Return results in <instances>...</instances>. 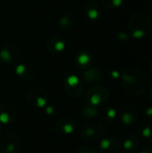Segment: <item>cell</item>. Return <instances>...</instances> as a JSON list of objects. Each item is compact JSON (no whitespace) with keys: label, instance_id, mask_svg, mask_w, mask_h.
I'll return each instance as SVG.
<instances>
[{"label":"cell","instance_id":"6da1fadb","mask_svg":"<svg viewBox=\"0 0 152 153\" xmlns=\"http://www.w3.org/2000/svg\"><path fill=\"white\" fill-rule=\"evenodd\" d=\"M122 82L130 94L140 96L147 91L149 81L143 70L137 67H130L123 73Z\"/></svg>","mask_w":152,"mask_h":153},{"label":"cell","instance_id":"7a4b0ae2","mask_svg":"<svg viewBox=\"0 0 152 153\" xmlns=\"http://www.w3.org/2000/svg\"><path fill=\"white\" fill-rule=\"evenodd\" d=\"M152 29L151 17L143 12L133 13L128 22V30L130 35L137 39L148 37Z\"/></svg>","mask_w":152,"mask_h":153},{"label":"cell","instance_id":"3957f363","mask_svg":"<svg viewBox=\"0 0 152 153\" xmlns=\"http://www.w3.org/2000/svg\"><path fill=\"white\" fill-rule=\"evenodd\" d=\"M106 134V126L99 121H89L84 124L80 131L82 138L86 142H96L101 140Z\"/></svg>","mask_w":152,"mask_h":153},{"label":"cell","instance_id":"277c9868","mask_svg":"<svg viewBox=\"0 0 152 153\" xmlns=\"http://www.w3.org/2000/svg\"><path fill=\"white\" fill-rule=\"evenodd\" d=\"M109 98V91L102 85L90 87L84 94V101L87 105L99 107L105 104Z\"/></svg>","mask_w":152,"mask_h":153},{"label":"cell","instance_id":"5b68a950","mask_svg":"<svg viewBox=\"0 0 152 153\" xmlns=\"http://www.w3.org/2000/svg\"><path fill=\"white\" fill-rule=\"evenodd\" d=\"M64 89L65 92L73 99L82 97L84 91V85L82 80L74 73L67 72L64 79Z\"/></svg>","mask_w":152,"mask_h":153},{"label":"cell","instance_id":"8992f818","mask_svg":"<svg viewBox=\"0 0 152 153\" xmlns=\"http://www.w3.org/2000/svg\"><path fill=\"white\" fill-rule=\"evenodd\" d=\"M27 102L37 108H44L49 103V95L46 90L40 87H30L25 93Z\"/></svg>","mask_w":152,"mask_h":153},{"label":"cell","instance_id":"52a82bcc","mask_svg":"<svg viewBox=\"0 0 152 153\" xmlns=\"http://www.w3.org/2000/svg\"><path fill=\"white\" fill-rule=\"evenodd\" d=\"M21 57V50L17 44L5 42L0 48V62L4 65H17Z\"/></svg>","mask_w":152,"mask_h":153},{"label":"cell","instance_id":"ba28073f","mask_svg":"<svg viewBox=\"0 0 152 153\" xmlns=\"http://www.w3.org/2000/svg\"><path fill=\"white\" fill-rule=\"evenodd\" d=\"M22 144L19 136L13 133L4 134L0 141L1 153H21Z\"/></svg>","mask_w":152,"mask_h":153},{"label":"cell","instance_id":"9c48e42d","mask_svg":"<svg viewBox=\"0 0 152 153\" xmlns=\"http://www.w3.org/2000/svg\"><path fill=\"white\" fill-rule=\"evenodd\" d=\"M138 108L131 103L125 104L118 112L119 120L125 126H132L138 120Z\"/></svg>","mask_w":152,"mask_h":153},{"label":"cell","instance_id":"30bf717a","mask_svg":"<svg viewBox=\"0 0 152 153\" xmlns=\"http://www.w3.org/2000/svg\"><path fill=\"white\" fill-rule=\"evenodd\" d=\"M78 124L77 121L70 117H60L56 120L54 124L55 130L62 134H72L77 129Z\"/></svg>","mask_w":152,"mask_h":153},{"label":"cell","instance_id":"8fae6325","mask_svg":"<svg viewBox=\"0 0 152 153\" xmlns=\"http://www.w3.org/2000/svg\"><path fill=\"white\" fill-rule=\"evenodd\" d=\"M66 48V39L59 34L52 36L47 42V51L52 56H57L65 51Z\"/></svg>","mask_w":152,"mask_h":153},{"label":"cell","instance_id":"7c38bea8","mask_svg":"<svg viewBox=\"0 0 152 153\" xmlns=\"http://www.w3.org/2000/svg\"><path fill=\"white\" fill-rule=\"evenodd\" d=\"M15 74L18 78L25 82H30L34 80L36 76V72L34 67L28 63H20L15 65L14 68Z\"/></svg>","mask_w":152,"mask_h":153},{"label":"cell","instance_id":"4fadbf2b","mask_svg":"<svg viewBox=\"0 0 152 153\" xmlns=\"http://www.w3.org/2000/svg\"><path fill=\"white\" fill-rule=\"evenodd\" d=\"M74 65L82 70H86L93 65L94 58L92 54L88 50H80L74 56Z\"/></svg>","mask_w":152,"mask_h":153},{"label":"cell","instance_id":"5bb4252c","mask_svg":"<svg viewBox=\"0 0 152 153\" xmlns=\"http://www.w3.org/2000/svg\"><path fill=\"white\" fill-rule=\"evenodd\" d=\"M101 13L102 11L99 4L94 0L89 1L83 8L84 16L90 22H95L99 21L101 16Z\"/></svg>","mask_w":152,"mask_h":153},{"label":"cell","instance_id":"9a60e30c","mask_svg":"<svg viewBox=\"0 0 152 153\" xmlns=\"http://www.w3.org/2000/svg\"><path fill=\"white\" fill-rule=\"evenodd\" d=\"M17 117V109L11 104H3L0 106V124L9 125Z\"/></svg>","mask_w":152,"mask_h":153},{"label":"cell","instance_id":"2e32d148","mask_svg":"<svg viewBox=\"0 0 152 153\" xmlns=\"http://www.w3.org/2000/svg\"><path fill=\"white\" fill-rule=\"evenodd\" d=\"M120 141L114 137L102 138L99 145V150L100 153H117L120 151Z\"/></svg>","mask_w":152,"mask_h":153},{"label":"cell","instance_id":"e0dca14e","mask_svg":"<svg viewBox=\"0 0 152 153\" xmlns=\"http://www.w3.org/2000/svg\"><path fill=\"white\" fill-rule=\"evenodd\" d=\"M82 77L87 84H94L101 81L102 73L97 66H91L82 72Z\"/></svg>","mask_w":152,"mask_h":153},{"label":"cell","instance_id":"ac0fdd59","mask_svg":"<svg viewBox=\"0 0 152 153\" xmlns=\"http://www.w3.org/2000/svg\"><path fill=\"white\" fill-rule=\"evenodd\" d=\"M74 22H75V17L72 12L67 11V12L63 13L62 14H60V16L58 18L59 30L62 32L70 31L74 25Z\"/></svg>","mask_w":152,"mask_h":153},{"label":"cell","instance_id":"d6986e66","mask_svg":"<svg viewBox=\"0 0 152 153\" xmlns=\"http://www.w3.org/2000/svg\"><path fill=\"white\" fill-rule=\"evenodd\" d=\"M140 139L135 134H130L125 139L123 147L126 153H138L140 151Z\"/></svg>","mask_w":152,"mask_h":153},{"label":"cell","instance_id":"ffe728a7","mask_svg":"<svg viewBox=\"0 0 152 153\" xmlns=\"http://www.w3.org/2000/svg\"><path fill=\"white\" fill-rule=\"evenodd\" d=\"M80 115L83 120L94 121L99 117V108L98 107H93V106L86 104L82 107Z\"/></svg>","mask_w":152,"mask_h":153},{"label":"cell","instance_id":"44dd1931","mask_svg":"<svg viewBox=\"0 0 152 153\" xmlns=\"http://www.w3.org/2000/svg\"><path fill=\"white\" fill-rule=\"evenodd\" d=\"M117 116H118L117 110L112 106H107L101 111V117L103 121L108 124L112 123L116 118Z\"/></svg>","mask_w":152,"mask_h":153},{"label":"cell","instance_id":"7402d4cb","mask_svg":"<svg viewBox=\"0 0 152 153\" xmlns=\"http://www.w3.org/2000/svg\"><path fill=\"white\" fill-rule=\"evenodd\" d=\"M140 135L142 140L151 145L152 144V126L149 125V124H143L142 126H141L140 129Z\"/></svg>","mask_w":152,"mask_h":153},{"label":"cell","instance_id":"603a6c76","mask_svg":"<svg viewBox=\"0 0 152 153\" xmlns=\"http://www.w3.org/2000/svg\"><path fill=\"white\" fill-rule=\"evenodd\" d=\"M45 114L49 117H56L59 115V108L54 104H47L45 108Z\"/></svg>","mask_w":152,"mask_h":153},{"label":"cell","instance_id":"cb8c5ba5","mask_svg":"<svg viewBox=\"0 0 152 153\" xmlns=\"http://www.w3.org/2000/svg\"><path fill=\"white\" fill-rule=\"evenodd\" d=\"M124 0H102L103 5L108 9H116L119 8Z\"/></svg>","mask_w":152,"mask_h":153},{"label":"cell","instance_id":"d4e9b609","mask_svg":"<svg viewBox=\"0 0 152 153\" xmlns=\"http://www.w3.org/2000/svg\"><path fill=\"white\" fill-rule=\"evenodd\" d=\"M74 153H98L97 150L90 145H82L79 147Z\"/></svg>","mask_w":152,"mask_h":153},{"label":"cell","instance_id":"484cf974","mask_svg":"<svg viewBox=\"0 0 152 153\" xmlns=\"http://www.w3.org/2000/svg\"><path fill=\"white\" fill-rule=\"evenodd\" d=\"M116 39L117 41H119V42H124V41H125V40L128 39V35H127L125 32L121 31V32H119V33L116 35Z\"/></svg>","mask_w":152,"mask_h":153},{"label":"cell","instance_id":"4316f807","mask_svg":"<svg viewBox=\"0 0 152 153\" xmlns=\"http://www.w3.org/2000/svg\"><path fill=\"white\" fill-rule=\"evenodd\" d=\"M109 76H110L112 79H114V80H117L118 78L121 77V74H120V73H119L118 71L113 70V71H110V72H109Z\"/></svg>","mask_w":152,"mask_h":153},{"label":"cell","instance_id":"83f0119b","mask_svg":"<svg viewBox=\"0 0 152 153\" xmlns=\"http://www.w3.org/2000/svg\"><path fill=\"white\" fill-rule=\"evenodd\" d=\"M145 116L146 117L150 118V119H152V107H149L146 111H145Z\"/></svg>","mask_w":152,"mask_h":153},{"label":"cell","instance_id":"f1b7e54d","mask_svg":"<svg viewBox=\"0 0 152 153\" xmlns=\"http://www.w3.org/2000/svg\"><path fill=\"white\" fill-rule=\"evenodd\" d=\"M148 99L152 103V85L148 89Z\"/></svg>","mask_w":152,"mask_h":153},{"label":"cell","instance_id":"f546056e","mask_svg":"<svg viewBox=\"0 0 152 153\" xmlns=\"http://www.w3.org/2000/svg\"><path fill=\"white\" fill-rule=\"evenodd\" d=\"M140 153H152V147H146Z\"/></svg>","mask_w":152,"mask_h":153},{"label":"cell","instance_id":"4dcf8cb0","mask_svg":"<svg viewBox=\"0 0 152 153\" xmlns=\"http://www.w3.org/2000/svg\"><path fill=\"white\" fill-rule=\"evenodd\" d=\"M2 133H3V127H2V125L0 124V138H1V135H2Z\"/></svg>","mask_w":152,"mask_h":153},{"label":"cell","instance_id":"1f68e13d","mask_svg":"<svg viewBox=\"0 0 152 153\" xmlns=\"http://www.w3.org/2000/svg\"><path fill=\"white\" fill-rule=\"evenodd\" d=\"M151 70H152V61H151Z\"/></svg>","mask_w":152,"mask_h":153},{"label":"cell","instance_id":"d6a6232c","mask_svg":"<svg viewBox=\"0 0 152 153\" xmlns=\"http://www.w3.org/2000/svg\"><path fill=\"white\" fill-rule=\"evenodd\" d=\"M0 64H1V62H0Z\"/></svg>","mask_w":152,"mask_h":153}]
</instances>
